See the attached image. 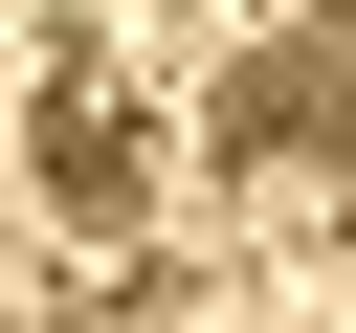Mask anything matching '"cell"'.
Listing matches in <instances>:
<instances>
[{"label":"cell","instance_id":"1","mask_svg":"<svg viewBox=\"0 0 356 333\" xmlns=\"http://www.w3.org/2000/svg\"><path fill=\"white\" fill-rule=\"evenodd\" d=\"M222 178H245V222H267V244H289V222H334V200H356V44H312V22H289V44H245V67H222Z\"/></svg>","mask_w":356,"mask_h":333},{"label":"cell","instance_id":"2","mask_svg":"<svg viewBox=\"0 0 356 333\" xmlns=\"http://www.w3.org/2000/svg\"><path fill=\"white\" fill-rule=\"evenodd\" d=\"M44 200H67L89 244H111V222H156V133H134L111 89H67V111H44Z\"/></svg>","mask_w":356,"mask_h":333}]
</instances>
